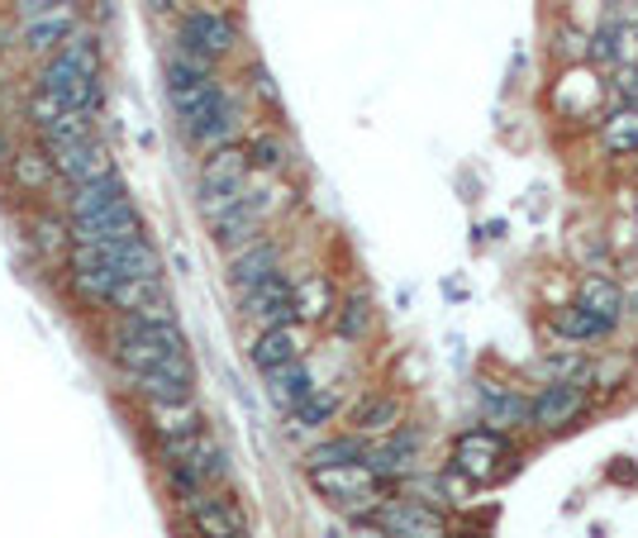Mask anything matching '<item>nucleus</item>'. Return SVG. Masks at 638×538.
<instances>
[{
	"instance_id": "cd10ccee",
	"label": "nucleus",
	"mask_w": 638,
	"mask_h": 538,
	"mask_svg": "<svg viewBox=\"0 0 638 538\" xmlns=\"http://www.w3.org/2000/svg\"><path fill=\"white\" fill-rule=\"evenodd\" d=\"M148 410H153V429H158L162 443L201 434V415H195L191 400H181V405H148Z\"/></svg>"
},
{
	"instance_id": "dca6fc26",
	"label": "nucleus",
	"mask_w": 638,
	"mask_h": 538,
	"mask_svg": "<svg viewBox=\"0 0 638 538\" xmlns=\"http://www.w3.org/2000/svg\"><path fill=\"white\" fill-rule=\"evenodd\" d=\"M186 510H191V524L205 538H239L243 534V510L233 505L229 495L201 491V495H191V501H186Z\"/></svg>"
},
{
	"instance_id": "f3484780",
	"label": "nucleus",
	"mask_w": 638,
	"mask_h": 538,
	"mask_svg": "<svg viewBox=\"0 0 638 538\" xmlns=\"http://www.w3.org/2000/svg\"><path fill=\"white\" fill-rule=\"evenodd\" d=\"M301 352H305V338L291 330V324H281V330H263L253 338V367L263 376H272V372H281V367H291V362H301Z\"/></svg>"
},
{
	"instance_id": "ddd939ff",
	"label": "nucleus",
	"mask_w": 638,
	"mask_h": 538,
	"mask_svg": "<svg viewBox=\"0 0 638 538\" xmlns=\"http://www.w3.org/2000/svg\"><path fill=\"white\" fill-rule=\"evenodd\" d=\"M243 300V314H249L253 324H263V330H281V324H291L296 320V310H291V282L281 277H267L263 286H253L249 296H239Z\"/></svg>"
},
{
	"instance_id": "0eeeda50",
	"label": "nucleus",
	"mask_w": 638,
	"mask_h": 538,
	"mask_svg": "<svg viewBox=\"0 0 638 538\" xmlns=\"http://www.w3.org/2000/svg\"><path fill=\"white\" fill-rule=\"evenodd\" d=\"M310 481H315L320 495H329L334 505H376V477L362 463H348V467H315L310 471Z\"/></svg>"
},
{
	"instance_id": "9b49d317",
	"label": "nucleus",
	"mask_w": 638,
	"mask_h": 538,
	"mask_svg": "<svg viewBox=\"0 0 638 538\" xmlns=\"http://www.w3.org/2000/svg\"><path fill=\"white\" fill-rule=\"evenodd\" d=\"M48 163H53V172L68 181V187H86V181L115 172V167H110V153L100 148L96 139L72 143V148H53V153H48Z\"/></svg>"
},
{
	"instance_id": "9d476101",
	"label": "nucleus",
	"mask_w": 638,
	"mask_h": 538,
	"mask_svg": "<svg viewBox=\"0 0 638 538\" xmlns=\"http://www.w3.org/2000/svg\"><path fill=\"white\" fill-rule=\"evenodd\" d=\"M586 410V391L567 382H549L529 400V425L533 429H567L571 419Z\"/></svg>"
},
{
	"instance_id": "2f4dec72",
	"label": "nucleus",
	"mask_w": 638,
	"mask_h": 538,
	"mask_svg": "<svg viewBox=\"0 0 638 538\" xmlns=\"http://www.w3.org/2000/svg\"><path fill=\"white\" fill-rule=\"evenodd\" d=\"M362 457H368V449H362V439H324L320 449H310V471L315 467H348V463H362Z\"/></svg>"
},
{
	"instance_id": "79ce46f5",
	"label": "nucleus",
	"mask_w": 638,
	"mask_h": 538,
	"mask_svg": "<svg viewBox=\"0 0 638 538\" xmlns=\"http://www.w3.org/2000/svg\"><path fill=\"white\" fill-rule=\"evenodd\" d=\"M177 5V0H153V10H172Z\"/></svg>"
},
{
	"instance_id": "393cba45",
	"label": "nucleus",
	"mask_w": 638,
	"mask_h": 538,
	"mask_svg": "<svg viewBox=\"0 0 638 538\" xmlns=\"http://www.w3.org/2000/svg\"><path fill=\"white\" fill-rule=\"evenodd\" d=\"M310 391H315V376H310L305 362H291V367H281V372L267 376V396H272L277 410H296Z\"/></svg>"
},
{
	"instance_id": "bb28decb",
	"label": "nucleus",
	"mask_w": 638,
	"mask_h": 538,
	"mask_svg": "<svg viewBox=\"0 0 638 538\" xmlns=\"http://www.w3.org/2000/svg\"><path fill=\"white\" fill-rule=\"evenodd\" d=\"M553 334L571 338V344H595V338H610L615 330H610L605 320H595L591 310H581V306H563V310L553 314Z\"/></svg>"
},
{
	"instance_id": "37998d69",
	"label": "nucleus",
	"mask_w": 638,
	"mask_h": 538,
	"mask_svg": "<svg viewBox=\"0 0 638 538\" xmlns=\"http://www.w3.org/2000/svg\"><path fill=\"white\" fill-rule=\"evenodd\" d=\"M239 538H243V534H239Z\"/></svg>"
},
{
	"instance_id": "423d86ee",
	"label": "nucleus",
	"mask_w": 638,
	"mask_h": 538,
	"mask_svg": "<svg viewBox=\"0 0 638 538\" xmlns=\"http://www.w3.org/2000/svg\"><path fill=\"white\" fill-rule=\"evenodd\" d=\"M181 129H186L195 143H205V148H225V143L233 139V129H239V105L225 96V86H215L210 96L181 120Z\"/></svg>"
},
{
	"instance_id": "a211bd4d",
	"label": "nucleus",
	"mask_w": 638,
	"mask_h": 538,
	"mask_svg": "<svg viewBox=\"0 0 638 538\" xmlns=\"http://www.w3.org/2000/svg\"><path fill=\"white\" fill-rule=\"evenodd\" d=\"M414 457H420V434H414V429H400L396 439H386L382 449H372L368 457H362V467H368L376 481L382 477H410Z\"/></svg>"
},
{
	"instance_id": "5701e85b",
	"label": "nucleus",
	"mask_w": 638,
	"mask_h": 538,
	"mask_svg": "<svg viewBox=\"0 0 638 538\" xmlns=\"http://www.w3.org/2000/svg\"><path fill=\"white\" fill-rule=\"evenodd\" d=\"M577 306L581 310H591L595 320H605L610 330L619 324V314H624V291L610 277H581L577 286Z\"/></svg>"
},
{
	"instance_id": "4be33fe9",
	"label": "nucleus",
	"mask_w": 638,
	"mask_h": 538,
	"mask_svg": "<svg viewBox=\"0 0 638 538\" xmlns=\"http://www.w3.org/2000/svg\"><path fill=\"white\" fill-rule=\"evenodd\" d=\"M481 419H486V429H510V425H529V400H519L515 391H505L496 382L481 386Z\"/></svg>"
},
{
	"instance_id": "4c0bfd02",
	"label": "nucleus",
	"mask_w": 638,
	"mask_h": 538,
	"mask_svg": "<svg viewBox=\"0 0 638 538\" xmlns=\"http://www.w3.org/2000/svg\"><path fill=\"white\" fill-rule=\"evenodd\" d=\"M591 58H601V62H619V24L610 20L601 34L591 38Z\"/></svg>"
},
{
	"instance_id": "a878e982",
	"label": "nucleus",
	"mask_w": 638,
	"mask_h": 538,
	"mask_svg": "<svg viewBox=\"0 0 638 538\" xmlns=\"http://www.w3.org/2000/svg\"><path fill=\"white\" fill-rule=\"evenodd\" d=\"M291 310H296V320H305V324L329 320V314H334V286L324 282V277L296 282L291 286Z\"/></svg>"
},
{
	"instance_id": "7c9ffc66",
	"label": "nucleus",
	"mask_w": 638,
	"mask_h": 538,
	"mask_svg": "<svg viewBox=\"0 0 638 538\" xmlns=\"http://www.w3.org/2000/svg\"><path fill=\"white\" fill-rule=\"evenodd\" d=\"M86 139H96V124H91V115H86V110H68L58 124H48V129H44L48 153H53V148H72V143H86Z\"/></svg>"
},
{
	"instance_id": "f257e3e1",
	"label": "nucleus",
	"mask_w": 638,
	"mask_h": 538,
	"mask_svg": "<svg viewBox=\"0 0 638 538\" xmlns=\"http://www.w3.org/2000/svg\"><path fill=\"white\" fill-rule=\"evenodd\" d=\"M38 91L53 96L62 110H86L96 115L100 105V48L91 34H72L53 58L38 72Z\"/></svg>"
},
{
	"instance_id": "2eb2a0df",
	"label": "nucleus",
	"mask_w": 638,
	"mask_h": 538,
	"mask_svg": "<svg viewBox=\"0 0 638 538\" xmlns=\"http://www.w3.org/2000/svg\"><path fill=\"white\" fill-rule=\"evenodd\" d=\"M277 272H281V253H277V243H267V239L239 248V253L229 258V286L239 296H249L253 286H263L267 277H277Z\"/></svg>"
},
{
	"instance_id": "ea45409f",
	"label": "nucleus",
	"mask_w": 638,
	"mask_h": 538,
	"mask_svg": "<svg viewBox=\"0 0 638 538\" xmlns=\"http://www.w3.org/2000/svg\"><path fill=\"white\" fill-rule=\"evenodd\" d=\"M15 5H20V24H24V20H38V15H48V10L68 5V0H15Z\"/></svg>"
},
{
	"instance_id": "20e7f679",
	"label": "nucleus",
	"mask_w": 638,
	"mask_h": 538,
	"mask_svg": "<svg viewBox=\"0 0 638 538\" xmlns=\"http://www.w3.org/2000/svg\"><path fill=\"white\" fill-rule=\"evenodd\" d=\"M239 44V29H233L229 15H219V10H191L186 20H181V58L201 62V68H215V58H225Z\"/></svg>"
},
{
	"instance_id": "b1692460",
	"label": "nucleus",
	"mask_w": 638,
	"mask_h": 538,
	"mask_svg": "<svg viewBox=\"0 0 638 538\" xmlns=\"http://www.w3.org/2000/svg\"><path fill=\"white\" fill-rule=\"evenodd\" d=\"M115 201H124V181L120 177H96V181H86V187H72L68 195V210H72V225L76 219H86V215H96V210H106Z\"/></svg>"
},
{
	"instance_id": "58836bf2",
	"label": "nucleus",
	"mask_w": 638,
	"mask_h": 538,
	"mask_svg": "<svg viewBox=\"0 0 638 538\" xmlns=\"http://www.w3.org/2000/svg\"><path fill=\"white\" fill-rule=\"evenodd\" d=\"M615 96H619L624 105H638V68H629V62H624V68L615 72Z\"/></svg>"
},
{
	"instance_id": "6ab92c4d",
	"label": "nucleus",
	"mask_w": 638,
	"mask_h": 538,
	"mask_svg": "<svg viewBox=\"0 0 638 538\" xmlns=\"http://www.w3.org/2000/svg\"><path fill=\"white\" fill-rule=\"evenodd\" d=\"M72 286L86 300H96V306H110V296H115V286H120V277H115L106 262L96 258V248H76L72 243Z\"/></svg>"
},
{
	"instance_id": "c9c22d12",
	"label": "nucleus",
	"mask_w": 638,
	"mask_h": 538,
	"mask_svg": "<svg viewBox=\"0 0 638 538\" xmlns=\"http://www.w3.org/2000/svg\"><path fill=\"white\" fill-rule=\"evenodd\" d=\"M338 310V334L344 338H362L368 334V324H372V306H368V296H348L344 306H334Z\"/></svg>"
},
{
	"instance_id": "4468645a",
	"label": "nucleus",
	"mask_w": 638,
	"mask_h": 538,
	"mask_svg": "<svg viewBox=\"0 0 638 538\" xmlns=\"http://www.w3.org/2000/svg\"><path fill=\"white\" fill-rule=\"evenodd\" d=\"M382 529L390 538H448L444 515L420 501H386L382 505Z\"/></svg>"
},
{
	"instance_id": "f03ea898",
	"label": "nucleus",
	"mask_w": 638,
	"mask_h": 538,
	"mask_svg": "<svg viewBox=\"0 0 638 538\" xmlns=\"http://www.w3.org/2000/svg\"><path fill=\"white\" fill-rule=\"evenodd\" d=\"M110 352L124 372H153V367H172V362L191 358L177 324L139 320V314H120V330H115Z\"/></svg>"
},
{
	"instance_id": "aec40b11",
	"label": "nucleus",
	"mask_w": 638,
	"mask_h": 538,
	"mask_svg": "<svg viewBox=\"0 0 638 538\" xmlns=\"http://www.w3.org/2000/svg\"><path fill=\"white\" fill-rule=\"evenodd\" d=\"M68 38H72V10L68 5H58V10H48V15L20 24V44L29 52H48V58H53Z\"/></svg>"
},
{
	"instance_id": "473e14b6",
	"label": "nucleus",
	"mask_w": 638,
	"mask_h": 538,
	"mask_svg": "<svg viewBox=\"0 0 638 538\" xmlns=\"http://www.w3.org/2000/svg\"><path fill=\"white\" fill-rule=\"evenodd\" d=\"M605 148L610 153H638V105H624L605 120Z\"/></svg>"
},
{
	"instance_id": "e433bc0d",
	"label": "nucleus",
	"mask_w": 638,
	"mask_h": 538,
	"mask_svg": "<svg viewBox=\"0 0 638 538\" xmlns=\"http://www.w3.org/2000/svg\"><path fill=\"white\" fill-rule=\"evenodd\" d=\"M334 410H338V400H334V396H320V391H310V396L291 410V419H296V425H305V429H320Z\"/></svg>"
},
{
	"instance_id": "39448f33",
	"label": "nucleus",
	"mask_w": 638,
	"mask_h": 538,
	"mask_svg": "<svg viewBox=\"0 0 638 538\" xmlns=\"http://www.w3.org/2000/svg\"><path fill=\"white\" fill-rule=\"evenodd\" d=\"M143 234V215L134 210V201H115L106 210H96V215L76 219L72 225V243L82 248H106V243H124V239H139Z\"/></svg>"
},
{
	"instance_id": "c85d7f7f",
	"label": "nucleus",
	"mask_w": 638,
	"mask_h": 538,
	"mask_svg": "<svg viewBox=\"0 0 638 538\" xmlns=\"http://www.w3.org/2000/svg\"><path fill=\"white\" fill-rule=\"evenodd\" d=\"M353 425L362 429V434H386V429L400 425V405L390 396H368L353 405Z\"/></svg>"
},
{
	"instance_id": "f704fd0d",
	"label": "nucleus",
	"mask_w": 638,
	"mask_h": 538,
	"mask_svg": "<svg viewBox=\"0 0 638 538\" xmlns=\"http://www.w3.org/2000/svg\"><path fill=\"white\" fill-rule=\"evenodd\" d=\"M243 153H249L253 172H281V167H286V143L277 134H257Z\"/></svg>"
},
{
	"instance_id": "6e6552de",
	"label": "nucleus",
	"mask_w": 638,
	"mask_h": 538,
	"mask_svg": "<svg viewBox=\"0 0 638 538\" xmlns=\"http://www.w3.org/2000/svg\"><path fill=\"white\" fill-rule=\"evenodd\" d=\"M124 376L148 405H181V400H191V386H195L191 358L172 362V367H153V372H124Z\"/></svg>"
},
{
	"instance_id": "412c9836",
	"label": "nucleus",
	"mask_w": 638,
	"mask_h": 538,
	"mask_svg": "<svg viewBox=\"0 0 638 538\" xmlns=\"http://www.w3.org/2000/svg\"><path fill=\"white\" fill-rule=\"evenodd\" d=\"M210 229H215L219 248H249V243L263 239V215H257L249 201H239V205H229L225 215H215Z\"/></svg>"
},
{
	"instance_id": "72a5a7b5",
	"label": "nucleus",
	"mask_w": 638,
	"mask_h": 538,
	"mask_svg": "<svg viewBox=\"0 0 638 538\" xmlns=\"http://www.w3.org/2000/svg\"><path fill=\"white\" fill-rule=\"evenodd\" d=\"M186 463L201 471V481H225V477H229V457H225V449H219L210 434L195 439V449H191Z\"/></svg>"
},
{
	"instance_id": "f8f14e48",
	"label": "nucleus",
	"mask_w": 638,
	"mask_h": 538,
	"mask_svg": "<svg viewBox=\"0 0 638 538\" xmlns=\"http://www.w3.org/2000/svg\"><path fill=\"white\" fill-rule=\"evenodd\" d=\"M462 477L472 481H491L496 477V463H505V439L496 429H472V434L458 439V453H453Z\"/></svg>"
},
{
	"instance_id": "1a4fd4ad",
	"label": "nucleus",
	"mask_w": 638,
	"mask_h": 538,
	"mask_svg": "<svg viewBox=\"0 0 638 538\" xmlns=\"http://www.w3.org/2000/svg\"><path fill=\"white\" fill-rule=\"evenodd\" d=\"M219 82H215V72L210 68H201V62H191V58H177L167 62V100H172V110L181 115V120H186V115L195 110V105H201L205 96H210Z\"/></svg>"
},
{
	"instance_id": "c756f323",
	"label": "nucleus",
	"mask_w": 638,
	"mask_h": 538,
	"mask_svg": "<svg viewBox=\"0 0 638 538\" xmlns=\"http://www.w3.org/2000/svg\"><path fill=\"white\" fill-rule=\"evenodd\" d=\"M10 177H15L20 191L38 195L53 181V163H48V153H10Z\"/></svg>"
},
{
	"instance_id": "a19ab883",
	"label": "nucleus",
	"mask_w": 638,
	"mask_h": 538,
	"mask_svg": "<svg viewBox=\"0 0 638 538\" xmlns=\"http://www.w3.org/2000/svg\"><path fill=\"white\" fill-rule=\"evenodd\" d=\"M0 163H10V139L0 134Z\"/></svg>"
},
{
	"instance_id": "7ed1b4c3",
	"label": "nucleus",
	"mask_w": 638,
	"mask_h": 538,
	"mask_svg": "<svg viewBox=\"0 0 638 538\" xmlns=\"http://www.w3.org/2000/svg\"><path fill=\"white\" fill-rule=\"evenodd\" d=\"M249 153L233 148V143H225V148H210V157H205L201 167V215L215 219L225 215L229 205L243 201V191H249Z\"/></svg>"
}]
</instances>
